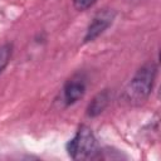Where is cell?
<instances>
[{
	"mask_svg": "<svg viewBox=\"0 0 161 161\" xmlns=\"http://www.w3.org/2000/svg\"><path fill=\"white\" fill-rule=\"evenodd\" d=\"M155 75H156V65L153 63H147L141 69H138L125 91L126 101L133 104H138L143 102L148 97L152 89Z\"/></svg>",
	"mask_w": 161,
	"mask_h": 161,
	"instance_id": "obj_1",
	"label": "cell"
},
{
	"mask_svg": "<svg viewBox=\"0 0 161 161\" xmlns=\"http://www.w3.org/2000/svg\"><path fill=\"white\" fill-rule=\"evenodd\" d=\"M86 91V84L84 80L80 77H73L70 78L65 87H64V92H63V97L67 104H72L74 102H77Z\"/></svg>",
	"mask_w": 161,
	"mask_h": 161,
	"instance_id": "obj_4",
	"label": "cell"
},
{
	"mask_svg": "<svg viewBox=\"0 0 161 161\" xmlns=\"http://www.w3.org/2000/svg\"><path fill=\"white\" fill-rule=\"evenodd\" d=\"M97 0H74V6L78 10H86L92 6Z\"/></svg>",
	"mask_w": 161,
	"mask_h": 161,
	"instance_id": "obj_7",
	"label": "cell"
},
{
	"mask_svg": "<svg viewBox=\"0 0 161 161\" xmlns=\"http://www.w3.org/2000/svg\"><path fill=\"white\" fill-rule=\"evenodd\" d=\"M107 103H108V93L107 92H102V93L97 94L88 106V116L94 117V116L99 114L106 108Z\"/></svg>",
	"mask_w": 161,
	"mask_h": 161,
	"instance_id": "obj_5",
	"label": "cell"
},
{
	"mask_svg": "<svg viewBox=\"0 0 161 161\" xmlns=\"http://www.w3.org/2000/svg\"><path fill=\"white\" fill-rule=\"evenodd\" d=\"M113 15L109 11H102L99 14L96 15V18L93 19V21L91 23V25L88 26L87 34L84 40L86 42H92L93 39H96L99 34H102L112 23Z\"/></svg>",
	"mask_w": 161,
	"mask_h": 161,
	"instance_id": "obj_3",
	"label": "cell"
},
{
	"mask_svg": "<svg viewBox=\"0 0 161 161\" xmlns=\"http://www.w3.org/2000/svg\"><path fill=\"white\" fill-rule=\"evenodd\" d=\"M68 153L74 160L94 158L98 153L97 141L92 130L87 126H80L75 136L68 143Z\"/></svg>",
	"mask_w": 161,
	"mask_h": 161,
	"instance_id": "obj_2",
	"label": "cell"
},
{
	"mask_svg": "<svg viewBox=\"0 0 161 161\" xmlns=\"http://www.w3.org/2000/svg\"><path fill=\"white\" fill-rule=\"evenodd\" d=\"M11 55V47L10 45H1L0 47V72L6 67Z\"/></svg>",
	"mask_w": 161,
	"mask_h": 161,
	"instance_id": "obj_6",
	"label": "cell"
}]
</instances>
